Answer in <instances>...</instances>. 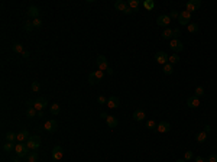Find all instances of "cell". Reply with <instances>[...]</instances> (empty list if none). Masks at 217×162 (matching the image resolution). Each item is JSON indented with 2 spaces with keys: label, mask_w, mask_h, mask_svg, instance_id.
I'll list each match as a JSON object with an SVG mask.
<instances>
[{
  "label": "cell",
  "mask_w": 217,
  "mask_h": 162,
  "mask_svg": "<svg viewBox=\"0 0 217 162\" xmlns=\"http://www.w3.org/2000/svg\"><path fill=\"white\" fill-rule=\"evenodd\" d=\"M97 67H99V70H100V71H104V70H107V68H109L107 58H106L104 55H99V56H97Z\"/></svg>",
  "instance_id": "9c48e42d"
},
{
  "label": "cell",
  "mask_w": 217,
  "mask_h": 162,
  "mask_svg": "<svg viewBox=\"0 0 217 162\" xmlns=\"http://www.w3.org/2000/svg\"><path fill=\"white\" fill-rule=\"evenodd\" d=\"M6 139H7V142L17 141V135L16 133H13V132H7V133H6Z\"/></svg>",
  "instance_id": "d4e9b609"
},
{
  "label": "cell",
  "mask_w": 217,
  "mask_h": 162,
  "mask_svg": "<svg viewBox=\"0 0 217 162\" xmlns=\"http://www.w3.org/2000/svg\"><path fill=\"white\" fill-rule=\"evenodd\" d=\"M204 93H206V90H204V87H201V86H198V87L196 88V91H194V96H196V97H201V96H204Z\"/></svg>",
  "instance_id": "4dcf8cb0"
},
{
  "label": "cell",
  "mask_w": 217,
  "mask_h": 162,
  "mask_svg": "<svg viewBox=\"0 0 217 162\" xmlns=\"http://www.w3.org/2000/svg\"><path fill=\"white\" fill-rule=\"evenodd\" d=\"M107 74H113V70L112 68H107Z\"/></svg>",
  "instance_id": "f907efd6"
},
{
  "label": "cell",
  "mask_w": 217,
  "mask_h": 162,
  "mask_svg": "<svg viewBox=\"0 0 217 162\" xmlns=\"http://www.w3.org/2000/svg\"><path fill=\"white\" fill-rule=\"evenodd\" d=\"M178 16H180V13H178L177 10H171V16H169V18L172 19V18H178Z\"/></svg>",
  "instance_id": "7bdbcfd3"
},
{
  "label": "cell",
  "mask_w": 217,
  "mask_h": 162,
  "mask_svg": "<svg viewBox=\"0 0 217 162\" xmlns=\"http://www.w3.org/2000/svg\"><path fill=\"white\" fill-rule=\"evenodd\" d=\"M29 138H31V136H29V132H28L26 129H23V130H20V132L17 133V141H19L20 143L26 142V141H28Z\"/></svg>",
  "instance_id": "e0dca14e"
},
{
  "label": "cell",
  "mask_w": 217,
  "mask_h": 162,
  "mask_svg": "<svg viewBox=\"0 0 217 162\" xmlns=\"http://www.w3.org/2000/svg\"><path fill=\"white\" fill-rule=\"evenodd\" d=\"M15 146L16 145H13V142H6V143L3 145V151L4 152H10L12 149H15Z\"/></svg>",
  "instance_id": "4316f807"
},
{
  "label": "cell",
  "mask_w": 217,
  "mask_h": 162,
  "mask_svg": "<svg viewBox=\"0 0 217 162\" xmlns=\"http://www.w3.org/2000/svg\"><path fill=\"white\" fill-rule=\"evenodd\" d=\"M22 56H23V58H28V56H29V51H23Z\"/></svg>",
  "instance_id": "bcb514c9"
},
{
  "label": "cell",
  "mask_w": 217,
  "mask_h": 162,
  "mask_svg": "<svg viewBox=\"0 0 217 162\" xmlns=\"http://www.w3.org/2000/svg\"><path fill=\"white\" fill-rule=\"evenodd\" d=\"M168 62H169L171 65H172V64H178V62H180V56H178L177 54H172L169 58H168Z\"/></svg>",
  "instance_id": "cb8c5ba5"
},
{
  "label": "cell",
  "mask_w": 217,
  "mask_h": 162,
  "mask_svg": "<svg viewBox=\"0 0 217 162\" xmlns=\"http://www.w3.org/2000/svg\"><path fill=\"white\" fill-rule=\"evenodd\" d=\"M106 104H107L109 108H117L120 106V100H119V97H116V96H112V97L107 98V103Z\"/></svg>",
  "instance_id": "8fae6325"
},
{
  "label": "cell",
  "mask_w": 217,
  "mask_h": 162,
  "mask_svg": "<svg viewBox=\"0 0 217 162\" xmlns=\"http://www.w3.org/2000/svg\"><path fill=\"white\" fill-rule=\"evenodd\" d=\"M196 162H206V159L201 158V156H197V158H196Z\"/></svg>",
  "instance_id": "f6af8a7d"
},
{
  "label": "cell",
  "mask_w": 217,
  "mask_h": 162,
  "mask_svg": "<svg viewBox=\"0 0 217 162\" xmlns=\"http://www.w3.org/2000/svg\"><path fill=\"white\" fill-rule=\"evenodd\" d=\"M172 36H174V29H169V28H168V29H165V31L162 32V38H164V39H171Z\"/></svg>",
  "instance_id": "7402d4cb"
},
{
  "label": "cell",
  "mask_w": 217,
  "mask_h": 162,
  "mask_svg": "<svg viewBox=\"0 0 217 162\" xmlns=\"http://www.w3.org/2000/svg\"><path fill=\"white\" fill-rule=\"evenodd\" d=\"M32 25H34L35 29H39V28H42V20L38 18V19H34L32 20Z\"/></svg>",
  "instance_id": "836d02e7"
},
{
  "label": "cell",
  "mask_w": 217,
  "mask_h": 162,
  "mask_svg": "<svg viewBox=\"0 0 217 162\" xmlns=\"http://www.w3.org/2000/svg\"><path fill=\"white\" fill-rule=\"evenodd\" d=\"M47 104H48V100H47L45 97H38V98L35 100L34 107L36 108L38 111H44V108L47 107Z\"/></svg>",
  "instance_id": "5b68a950"
},
{
  "label": "cell",
  "mask_w": 217,
  "mask_h": 162,
  "mask_svg": "<svg viewBox=\"0 0 217 162\" xmlns=\"http://www.w3.org/2000/svg\"><path fill=\"white\" fill-rule=\"evenodd\" d=\"M156 126H158V125H156V122H155V120H148V122H146V127L150 129V130H155Z\"/></svg>",
  "instance_id": "e575fe53"
},
{
  "label": "cell",
  "mask_w": 217,
  "mask_h": 162,
  "mask_svg": "<svg viewBox=\"0 0 217 162\" xmlns=\"http://www.w3.org/2000/svg\"><path fill=\"white\" fill-rule=\"evenodd\" d=\"M94 74H96V77L99 78V81H101V80H103V77H104V72L100 71V70H99V71H96Z\"/></svg>",
  "instance_id": "ab89813d"
},
{
  "label": "cell",
  "mask_w": 217,
  "mask_h": 162,
  "mask_svg": "<svg viewBox=\"0 0 217 162\" xmlns=\"http://www.w3.org/2000/svg\"><path fill=\"white\" fill-rule=\"evenodd\" d=\"M187 106L191 108H197L200 106V100H198V97H196V96H191V97H188V100H187Z\"/></svg>",
  "instance_id": "9a60e30c"
},
{
  "label": "cell",
  "mask_w": 217,
  "mask_h": 162,
  "mask_svg": "<svg viewBox=\"0 0 217 162\" xmlns=\"http://www.w3.org/2000/svg\"><path fill=\"white\" fill-rule=\"evenodd\" d=\"M12 49L16 52V54H23V45L22 44H13V46H12Z\"/></svg>",
  "instance_id": "603a6c76"
},
{
  "label": "cell",
  "mask_w": 217,
  "mask_h": 162,
  "mask_svg": "<svg viewBox=\"0 0 217 162\" xmlns=\"http://www.w3.org/2000/svg\"><path fill=\"white\" fill-rule=\"evenodd\" d=\"M190 20H191V13L188 10H184L180 13V16H178L180 25H190Z\"/></svg>",
  "instance_id": "8992f818"
},
{
  "label": "cell",
  "mask_w": 217,
  "mask_h": 162,
  "mask_svg": "<svg viewBox=\"0 0 217 162\" xmlns=\"http://www.w3.org/2000/svg\"><path fill=\"white\" fill-rule=\"evenodd\" d=\"M107 116H109V114H106V113H101V117H103V119H107Z\"/></svg>",
  "instance_id": "681fc988"
},
{
  "label": "cell",
  "mask_w": 217,
  "mask_h": 162,
  "mask_svg": "<svg viewBox=\"0 0 217 162\" xmlns=\"http://www.w3.org/2000/svg\"><path fill=\"white\" fill-rule=\"evenodd\" d=\"M210 130H211V127H210L208 125H207V126H206V129H204V132H206V133H208Z\"/></svg>",
  "instance_id": "7dc6e473"
},
{
  "label": "cell",
  "mask_w": 217,
  "mask_h": 162,
  "mask_svg": "<svg viewBox=\"0 0 217 162\" xmlns=\"http://www.w3.org/2000/svg\"><path fill=\"white\" fill-rule=\"evenodd\" d=\"M15 151H16L17 156L23 158V156H28V155H29V151H31V149L26 146V143H20V142H19V143L15 146Z\"/></svg>",
  "instance_id": "7a4b0ae2"
},
{
  "label": "cell",
  "mask_w": 217,
  "mask_h": 162,
  "mask_svg": "<svg viewBox=\"0 0 217 162\" xmlns=\"http://www.w3.org/2000/svg\"><path fill=\"white\" fill-rule=\"evenodd\" d=\"M36 111H38V110H36L34 106H32V107H28V110H26V116H28V117H35V116H36Z\"/></svg>",
  "instance_id": "f546056e"
},
{
  "label": "cell",
  "mask_w": 217,
  "mask_h": 162,
  "mask_svg": "<svg viewBox=\"0 0 217 162\" xmlns=\"http://www.w3.org/2000/svg\"><path fill=\"white\" fill-rule=\"evenodd\" d=\"M145 117H146V113L143 110L138 108L133 111V120H136V122H142V120H145Z\"/></svg>",
  "instance_id": "2e32d148"
},
{
  "label": "cell",
  "mask_w": 217,
  "mask_h": 162,
  "mask_svg": "<svg viewBox=\"0 0 217 162\" xmlns=\"http://www.w3.org/2000/svg\"><path fill=\"white\" fill-rule=\"evenodd\" d=\"M28 162H38V155L32 152V153H29L28 155Z\"/></svg>",
  "instance_id": "d590c367"
},
{
  "label": "cell",
  "mask_w": 217,
  "mask_h": 162,
  "mask_svg": "<svg viewBox=\"0 0 217 162\" xmlns=\"http://www.w3.org/2000/svg\"><path fill=\"white\" fill-rule=\"evenodd\" d=\"M175 162H187L185 159H178V161H175Z\"/></svg>",
  "instance_id": "816d5d0a"
},
{
  "label": "cell",
  "mask_w": 217,
  "mask_h": 162,
  "mask_svg": "<svg viewBox=\"0 0 217 162\" xmlns=\"http://www.w3.org/2000/svg\"><path fill=\"white\" fill-rule=\"evenodd\" d=\"M169 46H171V49H172V51H175V52H180V51H183V49H184L183 42H181L180 39H177V38L171 39V42H169Z\"/></svg>",
  "instance_id": "52a82bcc"
},
{
  "label": "cell",
  "mask_w": 217,
  "mask_h": 162,
  "mask_svg": "<svg viewBox=\"0 0 217 162\" xmlns=\"http://www.w3.org/2000/svg\"><path fill=\"white\" fill-rule=\"evenodd\" d=\"M97 101H99L100 104H104V103H107V100H106V97H104V96H100V97L97 98Z\"/></svg>",
  "instance_id": "b9f144b4"
},
{
  "label": "cell",
  "mask_w": 217,
  "mask_h": 162,
  "mask_svg": "<svg viewBox=\"0 0 217 162\" xmlns=\"http://www.w3.org/2000/svg\"><path fill=\"white\" fill-rule=\"evenodd\" d=\"M44 129H45L47 132H49V133H54V132L58 129V122H57L55 119H51V120H48V122H45Z\"/></svg>",
  "instance_id": "ba28073f"
},
{
  "label": "cell",
  "mask_w": 217,
  "mask_h": 162,
  "mask_svg": "<svg viewBox=\"0 0 217 162\" xmlns=\"http://www.w3.org/2000/svg\"><path fill=\"white\" fill-rule=\"evenodd\" d=\"M41 143H42V141H41L39 136H32V138H29V139L26 141V146H28L31 151L39 149V148H41Z\"/></svg>",
  "instance_id": "6da1fadb"
},
{
  "label": "cell",
  "mask_w": 217,
  "mask_h": 162,
  "mask_svg": "<svg viewBox=\"0 0 217 162\" xmlns=\"http://www.w3.org/2000/svg\"><path fill=\"white\" fill-rule=\"evenodd\" d=\"M62 156H64L62 148H61V146H55V148L52 149V158H54V161H61Z\"/></svg>",
  "instance_id": "30bf717a"
},
{
  "label": "cell",
  "mask_w": 217,
  "mask_h": 162,
  "mask_svg": "<svg viewBox=\"0 0 217 162\" xmlns=\"http://www.w3.org/2000/svg\"><path fill=\"white\" fill-rule=\"evenodd\" d=\"M58 113H59V104L55 103V104L51 106V114H52V116H57Z\"/></svg>",
  "instance_id": "f1b7e54d"
},
{
  "label": "cell",
  "mask_w": 217,
  "mask_h": 162,
  "mask_svg": "<svg viewBox=\"0 0 217 162\" xmlns=\"http://www.w3.org/2000/svg\"><path fill=\"white\" fill-rule=\"evenodd\" d=\"M156 23H158V26H168L171 23V18L168 15H161L156 19Z\"/></svg>",
  "instance_id": "4fadbf2b"
},
{
  "label": "cell",
  "mask_w": 217,
  "mask_h": 162,
  "mask_svg": "<svg viewBox=\"0 0 217 162\" xmlns=\"http://www.w3.org/2000/svg\"><path fill=\"white\" fill-rule=\"evenodd\" d=\"M88 83H90L91 86H96V84H99L100 81H99V78L96 77L94 72H90V74H88Z\"/></svg>",
  "instance_id": "44dd1931"
},
{
  "label": "cell",
  "mask_w": 217,
  "mask_h": 162,
  "mask_svg": "<svg viewBox=\"0 0 217 162\" xmlns=\"http://www.w3.org/2000/svg\"><path fill=\"white\" fill-rule=\"evenodd\" d=\"M39 88H41V84L38 81L32 83V91H39Z\"/></svg>",
  "instance_id": "f35d334b"
},
{
  "label": "cell",
  "mask_w": 217,
  "mask_h": 162,
  "mask_svg": "<svg viewBox=\"0 0 217 162\" xmlns=\"http://www.w3.org/2000/svg\"><path fill=\"white\" fill-rule=\"evenodd\" d=\"M200 7H201L200 0H190V1H187V4H185V10H188L190 13H191V12H196V10L200 9Z\"/></svg>",
  "instance_id": "277c9868"
},
{
  "label": "cell",
  "mask_w": 217,
  "mask_h": 162,
  "mask_svg": "<svg viewBox=\"0 0 217 162\" xmlns=\"http://www.w3.org/2000/svg\"><path fill=\"white\" fill-rule=\"evenodd\" d=\"M184 159H185V161H191V159H193V152H191V151H187L185 155H184Z\"/></svg>",
  "instance_id": "74e56055"
},
{
  "label": "cell",
  "mask_w": 217,
  "mask_h": 162,
  "mask_svg": "<svg viewBox=\"0 0 217 162\" xmlns=\"http://www.w3.org/2000/svg\"><path fill=\"white\" fill-rule=\"evenodd\" d=\"M155 130H156L158 133H167V132L171 130V125H169L168 122H159V125L156 126Z\"/></svg>",
  "instance_id": "7c38bea8"
},
{
  "label": "cell",
  "mask_w": 217,
  "mask_h": 162,
  "mask_svg": "<svg viewBox=\"0 0 217 162\" xmlns=\"http://www.w3.org/2000/svg\"><path fill=\"white\" fill-rule=\"evenodd\" d=\"M196 139H197V142H198V143H204V142L207 141V133L203 130V132H200V133H197Z\"/></svg>",
  "instance_id": "ffe728a7"
},
{
  "label": "cell",
  "mask_w": 217,
  "mask_h": 162,
  "mask_svg": "<svg viewBox=\"0 0 217 162\" xmlns=\"http://www.w3.org/2000/svg\"><path fill=\"white\" fill-rule=\"evenodd\" d=\"M19 158H20V156H15V158L12 159V162H19Z\"/></svg>",
  "instance_id": "c3c4849f"
},
{
  "label": "cell",
  "mask_w": 217,
  "mask_h": 162,
  "mask_svg": "<svg viewBox=\"0 0 217 162\" xmlns=\"http://www.w3.org/2000/svg\"><path fill=\"white\" fill-rule=\"evenodd\" d=\"M106 122H107V126L110 127V129H115V127L117 126V119L115 117V116H107V119H106Z\"/></svg>",
  "instance_id": "d6986e66"
},
{
  "label": "cell",
  "mask_w": 217,
  "mask_h": 162,
  "mask_svg": "<svg viewBox=\"0 0 217 162\" xmlns=\"http://www.w3.org/2000/svg\"><path fill=\"white\" fill-rule=\"evenodd\" d=\"M23 29H25L26 32H31V31L34 29V25H32V22H25V25H23Z\"/></svg>",
  "instance_id": "8d00e7d4"
},
{
  "label": "cell",
  "mask_w": 217,
  "mask_h": 162,
  "mask_svg": "<svg viewBox=\"0 0 217 162\" xmlns=\"http://www.w3.org/2000/svg\"><path fill=\"white\" fill-rule=\"evenodd\" d=\"M115 9L125 13V12L129 9V4H127L126 1H123V0H116V1H115Z\"/></svg>",
  "instance_id": "5bb4252c"
},
{
  "label": "cell",
  "mask_w": 217,
  "mask_h": 162,
  "mask_svg": "<svg viewBox=\"0 0 217 162\" xmlns=\"http://www.w3.org/2000/svg\"><path fill=\"white\" fill-rule=\"evenodd\" d=\"M143 7H145V9H148V10H152V9L155 7L153 0H145V1H143Z\"/></svg>",
  "instance_id": "83f0119b"
},
{
  "label": "cell",
  "mask_w": 217,
  "mask_h": 162,
  "mask_svg": "<svg viewBox=\"0 0 217 162\" xmlns=\"http://www.w3.org/2000/svg\"><path fill=\"white\" fill-rule=\"evenodd\" d=\"M28 15H29L31 18L38 19V16H39V9H38L36 6H29V7H28Z\"/></svg>",
  "instance_id": "ac0fdd59"
},
{
  "label": "cell",
  "mask_w": 217,
  "mask_h": 162,
  "mask_svg": "<svg viewBox=\"0 0 217 162\" xmlns=\"http://www.w3.org/2000/svg\"><path fill=\"white\" fill-rule=\"evenodd\" d=\"M207 162H217V155L216 153H211V155L208 156V161Z\"/></svg>",
  "instance_id": "60d3db41"
},
{
  "label": "cell",
  "mask_w": 217,
  "mask_h": 162,
  "mask_svg": "<svg viewBox=\"0 0 217 162\" xmlns=\"http://www.w3.org/2000/svg\"><path fill=\"white\" fill-rule=\"evenodd\" d=\"M168 58H169V55H168L165 51H158V52L155 54V61H156L158 64H161V65H165V64H167Z\"/></svg>",
  "instance_id": "3957f363"
},
{
  "label": "cell",
  "mask_w": 217,
  "mask_h": 162,
  "mask_svg": "<svg viewBox=\"0 0 217 162\" xmlns=\"http://www.w3.org/2000/svg\"><path fill=\"white\" fill-rule=\"evenodd\" d=\"M127 4H129V7H130L132 10H138V7H139V1H138V0H130Z\"/></svg>",
  "instance_id": "d6a6232c"
},
{
  "label": "cell",
  "mask_w": 217,
  "mask_h": 162,
  "mask_svg": "<svg viewBox=\"0 0 217 162\" xmlns=\"http://www.w3.org/2000/svg\"><path fill=\"white\" fill-rule=\"evenodd\" d=\"M181 35V31L180 29H174V36H180Z\"/></svg>",
  "instance_id": "ee69618b"
},
{
  "label": "cell",
  "mask_w": 217,
  "mask_h": 162,
  "mask_svg": "<svg viewBox=\"0 0 217 162\" xmlns=\"http://www.w3.org/2000/svg\"><path fill=\"white\" fill-rule=\"evenodd\" d=\"M188 32L190 34H197L198 32V25L197 23H190L188 25Z\"/></svg>",
  "instance_id": "484cf974"
},
{
  "label": "cell",
  "mask_w": 217,
  "mask_h": 162,
  "mask_svg": "<svg viewBox=\"0 0 217 162\" xmlns=\"http://www.w3.org/2000/svg\"><path fill=\"white\" fill-rule=\"evenodd\" d=\"M164 72H165L167 75H171V74L174 72V68H172V65H171V64H165V65H164Z\"/></svg>",
  "instance_id": "1f68e13d"
}]
</instances>
